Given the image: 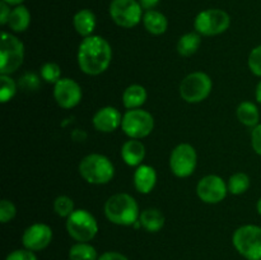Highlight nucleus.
<instances>
[{"label": "nucleus", "instance_id": "f257e3e1", "mask_svg": "<svg viewBox=\"0 0 261 260\" xmlns=\"http://www.w3.org/2000/svg\"><path fill=\"white\" fill-rule=\"evenodd\" d=\"M79 69L87 75H99L109 69L112 61V48L109 41L92 35L79 43L76 54Z\"/></svg>", "mask_w": 261, "mask_h": 260}, {"label": "nucleus", "instance_id": "f03ea898", "mask_svg": "<svg viewBox=\"0 0 261 260\" xmlns=\"http://www.w3.org/2000/svg\"><path fill=\"white\" fill-rule=\"evenodd\" d=\"M103 211L106 218L117 226H134L139 221V205L130 194L119 193L110 196Z\"/></svg>", "mask_w": 261, "mask_h": 260}, {"label": "nucleus", "instance_id": "7ed1b4c3", "mask_svg": "<svg viewBox=\"0 0 261 260\" xmlns=\"http://www.w3.org/2000/svg\"><path fill=\"white\" fill-rule=\"evenodd\" d=\"M79 173L88 184L105 185L114 178L115 167L106 155L92 153L81 161Z\"/></svg>", "mask_w": 261, "mask_h": 260}, {"label": "nucleus", "instance_id": "20e7f679", "mask_svg": "<svg viewBox=\"0 0 261 260\" xmlns=\"http://www.w3.org/2000/svg\"><path fill=\"white\" fill-rule=\"evenodd\" d=\"M232 244L236 251L247 260H261V227L245 224L233 232Z\"/></svg>", "mask_w": 261, "mask_h": 260}, {"label": "nucleus", "instance_id": "39448f33", "mask_svg": "<svg viewBox=\"0 0 261 260\" xmlns=\"http://www.w3.org/2000/svg\"><path fill=\"white\" fill-rule=\"evenodd\" d=\"M24 59V45L17 36L3 32L0 38V74L10 75L17 71Z\"/></svg>", "mask_w": 261, "mask_h": 260}, {"label": "nucleus", "instance_id": "423d86ee", "mask_svg": "<svg viewBox=\"0 0 261 260\" xmlns=\"http://www.w3.org/2000/svg\"><path fill=\"white\" fill-rule=\"evenodd\" d=\"M66 231L76 242H89L98 233V223L92 213L86 209H75L66 218Z\"/></svg>", "mask_w": 261, "mask_h": 260}, {"label": "nucleus", "instance_id": "0eeeda50", "mask_svg": "<svg viewBox=\"0 0 261 260\" xmlns=\"http://www.w3.org/2000/svg\"><path fill=\"white\" fill-rule=\"evenodd\" d=\"M213 88V82L208 74L194 71L181 81L178 92L181 98L188 103H199L208 98Z\"/></svg>", "mask_w": 261, "mask_h": 260}, {"label": "nucleus", "instance_id": "6e6552de", "mask_svg": "<svg viewBox=\"0 0 261 260\" xmlns=\"http://www.w3.org/2000/svg\"><path fill=\"white\" fill-rule=\"evenodd\" d=\"M121 129L130 139H143L154 129V117L143 109L127 110L122 116Z\"/></svg>", "mask_w": 261, "mask_h": 260}, {"label": "nucleus", "instance_id": "1a4fd4ad", "mask_svg": "<svg viewBox=\"0 0 261 260\" xmlns=\"http://www.w3.org/2000/svg\"><path fill=\"white\" fill-rule=\"evenodd\" d=\"M231 25L228 13L222 9H205L196 15L194 20L195 31L201 36H217L226 32Z\"/></svg>", "mask_w": 261, "mask_h": 260}, {"label": "nucleus", "instance_id": "9d476101", "mask_svg": "<svg viewBox=\"0 0 261 260\" xmlns=\"http://www.w3.org/2000/svg\"><path fill=\"white\" fill-rule=\"evenodd\" d=\"M109 13L119 27L133 28L143 20V8L137 0H112Z\"/></svg>", "mask_w": 261, "mask_h": 260}, {"label": "nucleus", "instance_id": "9b49d317", "mask_svg": "<svg viewBox=\"0 0 261 260\" xmlns=\"http://www.w3.org/2000/svg\"><path fill=\"white\" fill-rule=\"evenodd\" d=\"M198 163L195 148L189 143L176 145L170 154V168L176 177L185 178L194 173Z\"/></svg>", "mask_w": 261, "mask_h": 260}, {"label": "nucleus", "instance_id": "f8f14e48", "mask_svg": "<svg viewBox=\"0 0 261 260\" xmlns=\"http://www.w3.org/2000/svg\"><path fill=\"white\" fill-rule=\"evenodd\" d=\"M196 194L201 201L206 204L221 203L228 194L226 181L218 175H208L200 178L196 185Z\"/></svg>", "mask_w": 261, "mask_h": 260}, {"label": "nucleus", "instance_id": "ddd939ff", "mask_svg": "<svg viewBox=\"0 0 261 260\" xmlns=\"http://www.w3.org/2000/svg\"><path fill=\"white\" fill-rule=\"evenodd\" d=\"M53 241V229L46 223H33L24 229L22 235V244L24 249L31 251H42Z\"/></svg>", "mask_w": 261, "mask_h": 260}, {"label": "nucleus", "instance_id": "4468645a", "mask_svg": "<svg viewBox=\"0 0 261 260\" xmlns=\"http://www.w3.org/2000/svg\"><path fill=\"white\" fill-rule=\"evenodd\" d=\"M82 88L78 82L71 78H61L54 84V98L63 109H73L82 101Z\"/></svg>", "mask_w": 261, "mask_h": 260}, {"label": "nucleus", "instance_id": "2eb2a0df", "mask_svg": "<svg viewBox=\"0 0 261 260\" xmlns=\"http://www.w3.org/2000/svg\"><path fill=\"white\" fill-rule=\"evenodd\" d=\"M121 112L112 106H106L99 109L98 111L94 114L93 119H92V124H93L94 129L98 130L101 133H112L121 127L122 122Z\"/></svg>", "mask_w": 261, "mask_h": 260}, {"label": "nucleus", "instance_id": "dca6fc26", "mask_svg": "<svg viewBox=\"0 0 261 260\" xmlns=\"http://www.w3.org/2000/svg\"><path fill=\"white\" fill-rule=\"evenodd\" d=\"M134 188L140 194H149L157 184V172L149 165H140L133 176Z\"/></svg>", "mask_w": 261, "mask_h": 260}, {"label": "nucleus", "instance_id": "f3484780", "mask_svg": "<svg viewBox=\"0 0 261 260\" xmlns=\"http://www.w3.org/2000/svg\"><path fill=\"white\" fill-rule=\"evenodd\" d=\"M122 161L130 167H137L142 165L145 158V147L139 139H130L121 147Z\"/></svg>", "mask_w": 261, "mask_h": 260}, {"label": "nucleus", "instance_id": "a211bd4d", "mask_svg": "<svg viewBox=\"0 0 261 260\" xmlns=\"http://www.w3.org/2000/svg\"><path fill=\"white\" fill-rule=\"evenodd\" d=\"M96 15L89 9H81L79 12L75 13L73 18L74 28H75L76 33L83 38L93 35L94 30H96Z\"/></svg>", "mask_w": 261, "mask_h": 260}, {"label": "nucleus", "instance_id": "6ab92c4d", "mask_svg": "<svg viewBox=\"0 0 261 260\" xmlns=\"http://www.w3.org/2000/svg\"><path fill=\"white\" fill-rule=\"evenodd\" d=\"M143 24L150 35L160 36L167 31L168 20L165 14L158 10H147L143 15Z\"/></svg>", "mask_w": 261, "mask_h": 260}, {"label": "nucleus", "instance_id": "aec40b11", "mask_svg": "<svg viewBox=\"0 0 261 260\" xmlns=\"http://www.w3.org/2000/svg\"><path fill=\"white\" fill-rule=\"evenodd\" d=\"M165 216L162 212L157 208H147L143 212H140L139 222L145 231L150 233L160 232L165 226Z\"/></svg>", "mask_w": 261, "mask_h": 260}, {"label": "nucleus", "instance_id": "412c9836", "mask_svg": "<svg viewBox=\"0 0 261 260\" xmlns=\"http://www.w3.org/2000/svg\"><path fill=\"white\" fill-rule=\"evenodd\" d=\"M147 98V89L140 84H132L122 93V103L127 110L140 109L145 103Z\"/></svg>", "mask_w": 261, "mask_h": 260}, {"label": "nucleus", "instance_id": "4be33fe9", "mask_svg": "<svg viewBox=\"0 0 261 260\" xmlns=\"http://www.w3.org/2000/svg\"><path fill=\"white\" fill-rule=\"evenodd\" d=\"M236 116L242 125L249 127H255L259 125L260 112L255 103L250 101H244L239 105L236 110Z\"/></svg>", "mask_w": 261, "mask_h": 260}, {"label": "nucleus", "instance_id": "5701e85b", "mask_svg": "<svg viewBox=\"0 0 261 260\" xmlns=\"http://www.w3.org/2000/svg\"><path fill=\"white\" fill-rule=\"evenodd\" d=\"M31 23V13L24 5H17L12 9L10 13L9 20H8V25L13 32H24Z\"/></svg>", "mask_w": 261, "mask_h": 260}, {"label": "nucleus", "instance_id": "b1692460", "mask_svg": "<svg viewBox=\"0 0 261 260\" xmlns=\"http://www.w3.org/2000/svg\"><path fill=\"white\" fill-rule=\"evenodd\" d=\"M201 45V35L198 32H188L181 36L177 41V53L184 58H190Z\"/></svg>", "mask_w": 261, "mask_h": 260}, {"label": "nucleus", "instance_id": "393cba45", "mask_svg": "<svg viewBox=\"0 0 261 260\" xmlns=\"http://www.w3.org/2000/svg\"><path fill=\"white\" fill-rule=\"evenodd\" d=\"M98 252L96 247L89 242H75L69 249V260H98Z\"/></svg>", "mask_w": 261, "mask_h": 260}, {"label": "nucleus", "instance_id": "a878e982", "mask_svg": "<svg viewBox=\"0 0 261 260\" xmlns=\"http://www.w3.org/2000/svg\"><path fill=\"white\" fill-rule=\"evenodd\" d=\"M227 186H228V193H231L232 195H242L249 190L250 177L245 172H236L229 177Z\"/></svg>", "mask_w": 261, "mask_h": 260}, {"label": "nucleus", "instance_id": "bb28decb", "mask_svg": "<svg viewBox=\"0 0 261 260\" xmlns=\"http://www.w3.org/2000/svg\"><path fill=\"white\" fill-rule=\"evenodd\" d=\"M17 93V83L10 75L0 74V102L7 103Z\"/></svg>", "mask_w": 261, "mask_h": 260}, {"label": "nucleus", "instance_id": "cd10ccee", "mask_svg": "<svg viewBox=\"0 0 261 260\" xmlns=\"http://www.w3.org/2000/svg\"><path fill=\"white\" fill-rule=\"evenodd\" d=\"M41 78L46 82V83L56 84L61 79V68L56 63H45L40 69Z\"/></svg>", "mask_w": 261, "mask_h": 260}, {"label": "nucleus", "instance_id": "c85d7f7f", "mask_svg": "<svg viewBox=\"0 0 261 260\" xmlns=\"http://www.w3.org/2000/svg\"><path fill=\"white\" fill-rule=\"evenodd\" d=\"M54 211L59 217L68 218L75 209H74L73 199L66 195H60L54 201Z\"/></svg>", "mask_w": 261, "mask_h": 260}, {"label": "nucleus", "instance_id": "c756f323", "mask_svg": "<svg viewBox=\"0 0 261 260\" xmlns=\"http://www.w3.org/2000/svg\"><path fill=\"white\" fill-rule=\"evenodd\" d=\"M15 214H17V208H15L14 203L8 199H3L0 201V222L8 223L14 218Z\"/></svg>", "mask_w": 261, "mask_h": 260}, {"label": "nucleus", "instance_id": "7c9ffc66", "mask_svg": "<svg viewBox=\"0 0 261 260\" xmlns=\"http://www.w3.org/2000/svg\"><path fill=\"white\" fill-rule=\"evenodd\" d=\"M247 64L251 73L261 78V45L252 48L247 59Z\"/></svg>", "mask_w": 261, "mask_h": 260}, {"label": "nucleus", "instance_id": "2f4dec72", "mask_svg": "<svg viewBox=\"0 0 261 260\" xmlns=\"http://www.w3.org/2000/svg\"><path fill=\"white\" fill-rule=\"evenodd\" d=\"M5 260H38L35 251H31L28 249H17L10 251L7 255Z\"/></svg>", "mask_w": 261, "mask_h": 260}, {"label": "nucleus", "instance_id": "473e14b6", "mask_svg": "<svg viewBox=\"0 0 261 260\" xmlns=\"http://www.w3.org/2000/svg\"><path fill=\"white\" fill-rule=\"evenodd\" d=\"M20 86L24 87L25 89H37L38 84H40V81H38V76L33 73H27L22 76L19 82Z\"/></svg>", "mask_w": 261, "mask_h": 260}, {"label": "nucleus", "instance_id": "72a5a7b5", "mask_svg": "<svg viewBox=\"0 0 261 260\" xmlns=\"http://www.w3.org/2000/svg\"><path fill=\"white\" fill-rule=\"evenodd\" d=\"M251 147L261 157V124L256 125L251 132Z\"/></svg>", "mask_w": 261, "mask_h": 260}, {"label": "nucleus", "instance_id": "f704fd0d", "mask_svg": "<svg viewBox=\"0 0 261 260\" xmlns=\"http://www.w3.org/2000/svg\"><path fill=\"white\" fill-rule=\"evenodd\" d=\"M10 13H12V9H10V5L7 4L5 2L0 3V23L3 25L8 24V20H9Z\"/></svg>", "mask_w": 261, "mask_h": 260}, {"label": "nucleus", "instance_id": "c9c22d12", "mask_svg": "<svg viewBox=\"0 0 261 260\" xmlns=\"http://www.w3.org/2000/svg\"><path fill=\"white\" fill-rule=\"evenodd\" d=\"M98 260H129L127 256L117 251H106L102 255H99Z\"/></svg>", "mask_w": 261, "mask_h": 260}, {"label": "nucleus", "instance_id": "e433bc0d", "mask_svg": "<svg viewBox=\"0 0 261 260\" xmlns=\"http://www.w3.org/2000/svg\"><path fill=\"white\" fill-rule=\"evenodd\" d=\"M139 4L142 5L143 9L145 10H153L158 5L160 0H138Z\"/></svg>", "mask_w": 261, "mask_h": 260}, {"label": "nucleus", "instance_id": "4c0bfd02", "mask_svg": "<svg viewBox=\"0 0 261 260\" xmlns=\"http://www.w3.org/2000/svg\"><path fill=\"white\" fill-rule=\"evenodd\" d=\"M255 98H256L259 103H261V81L257 83L256 89H255Z\"/></svg>", "mask_w": 261, "mask_h": 260}, {"label": "nucleus", "instance_id": "58836bf2", "mask_svg": "<svg viewBox=\"0 0 261 260\" xmlns=\"http://www.w3.org/2000/svg\"><path fill=\"white\" fill-rule=\"evenodd\" d=\"M3 2H5L9 5H14V7H17V5H22V3L24 2V0H3Z\"/></svg>", "mask_w": 261, "mask_h": 260}, {"label": "nucleus", "instance_id": "ea45409f", "mask_svg": "<svg viewBox=\"0 0 261 260\" xmlns=\"http://www.w3.org/2000/svg\"><path fill=\"white\" fill-rule=\"evenodd\" d=\"M256 209H257V213H259L260 216H261V198L259 199V200H257V203H256Z\"/></svg>", "mask_w": 261, "mask_h": 260}]
</instances>
